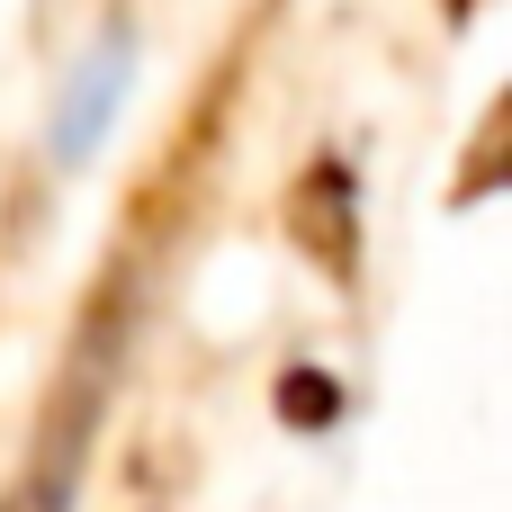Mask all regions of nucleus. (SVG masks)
Wrapping results in <instances>:
<instances>
[{
  "mask_svg": "<svg viewBox=\"0 0 512 512\" xmlns=\"http://www.w3.org/2000/svg\"><path fill=\"white\" fill-rule=\"evenodd\" d=\"M135 72H144V54H135L126 27L99 36V45L63 72L54 117H45V162H54V171H90V162L108 153V135H117L126 108H135Z\"/></svg>",
  "mask_w": 512,
  "mask_h": 512,
  "instance_id": "obj_1",
  "label": "nucleus"
}]
</instances>
